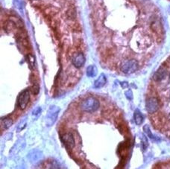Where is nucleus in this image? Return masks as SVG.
Listing matches in <instances>:
<instances>
[{"mask_svg":"<svg viewBox=\"0 0 170 169\" xmlns=\"http://www.w3.org/2000/svg\"><path fill=\"white\" fill-rule=\"evenodd\" d=\"M168 74V71L165 66H161L156 71L153 75V80L156 82H160L167 78Z\"/></svg>","mask_w":170,"mask_h":169,"instance_id":"0eeeda50","label":"nucleus"},{"mask_svg":"<svg viewBox=\"0 0 170 169\" xmlns=\"http://www.w3.org/2000/svg\"><path fill=\"white\" fill-rule=\"evenodd\" d=\"M125 95L126 98L128 100H132L133 99V93H132V91L131 90H128L127 91H125Z\"/></svg>","mask_w":170,"mask_h":169,"instance_id":"aec40b11","label":"nucleus"},{"mask_svg":"<svg viewBox=\"0 0 170 169\" xmlns=\"http://www.w3.org/2000/svg\"><path fill=\"white\" fill-rule=\"evenodd\" d=\"M80 107L84 112L93 113L99 107V101L93 97H89L82 102Z\"/></svg>","mask_w":170,"mask_h":169,"instance_id":"f257e3e1","label":"nucleus"},{"mask_svg":"<svg viewBox=\"0 0 170 169\" xmlns=\"http://www.w3.org/2000/svg\"><path fill=\"white\" fill-rule=\"evenodd\" d=\"M121 86H122V88H124V89H125V88L128 87V84L127 83V82H122Z\"/></svg>","mask_w":170,"mask_h":169,"instance_id":"4be33fe9","label":"nucleus"},{"mask_svg":"<svg viewBox=\"0 0 170 169\" xmlns=\"http://www.w3.org/2000/svg\"><path fill=\"white\" fill-rule=\"evenodd\" d=\"M62 141L68 150H72L75 147V139L72 133H68L63 136Z\"/></svg>","mask_w":170,"mask_h":169,"instance_id":"6e6552de","label":"nucleus"},{"mask_svg":"<svg viewBox=\"0 0 170 169\" xmlns=\"http://www.w3.org/2000/svg\"><path fill=\"white\" fill-rule=\"evenodd\" d=\"M13 125V120L9 118H4L1 119V125L4 127V129L9 128Z\"/></svg>","mask_w":170,"mask_h":169,"instance_id":"ddd939ff","label":"nucleus"},{"mask_svg":"<svg viewBox=\"0 0 170 169\" xmlns=\"http://www.w3.org/2000/svg\"><path fill=\"white\" fill-rule=\"evenodd\" d=\"M60 110V108H59L58 106L55 105L51 106V107L49 108L46 115V119H45V123H46V126L50 127L54 125L57 119H58Z\"/></svg>","mask_w":170,"mask_h":169,"instance_id":"f03ea898","label":"nucleus"},{"mask_svg":"<svg viewBox=\"0 0 170 169\" xmlns=\"http://www.w3.org/2000/svg\"><path fill=\"white\" fill-rule=\"evenodd\" d=\"M41 113V108L40 107H37L36 109L34 110V111L32 112L33 115H40Z\"/></svg>","mask_w":170,"mask_h":169,"instance_id":"412c9836","label":"nucleus"},{"mask_svg":"<svg viewBox=\"0 0 170 169\" xmlns=\"http://www.w3.org/2000/svg\"><path fill=\"white\" fill-rule=\"evenodd\" d=\"M159 108L158 101L156 98H149L146 102V109L149 113H154Z\"/></svg>","mask_w":170,"mask_h":169,"instance_id":"39448f33","label":"nucleus"},{"mask_svg":"<svg viewBox=\"0 0 170 169\" xmlns=\"http://www.w3.org/2000/svg\"><path fill=\"white\" fill-rule=\"evenodd\" d=\"M66 17H67V18L70 19H74L75 18H76V9H75L74 8H70L67 11Z\"/></svg>","mask_w":170,"mask_h":169,"instance_id":"2eb2a0df","label":"nucleus"},{"mask_svg":"<svg viewBox=\"0 0 170 169\" xmlns=\"http://www.w3.org/2000/svg\"><path fill=\"white\" fill-rule=\"evenodd\" d=\"M35 1H38V0H35Z\"/></svg>","mask_w":170,"mask_h":169,"instance_id":"5701e85b","label":"nucleus"},{"mask_svg":"<svg viewBox=\"0 0 170 169\" xmlns=\"http://www.w3.org/2000/svg\"><path fill=\"white\" fill-rule=\"evenodd\" d=\"M143 131H144V133H146V135L148 137H149V138L151 139H155V137L154 136L153 134H152L151 130H150L149 127L148 126V125H145V126L143 127Z\"/></svg>","mask_w":170,"mask_h":169,"instance_id":"dca6fc26","label":"nucleus"},{"mask_svg":"<svg viewBox=\"0 0 170 169\" xmlns=\"http://www.w3.org/2000/svg\"><path fill=\"white\" fill-rule=\"evenodd\" d=\"M30 100V91L25 90L22 91L17 98V106L20 110H25Z\"/></svg>","mask_w":170,"mask_h":169,"instance_id":"20e7f679","label":"nucleus"},{"mask_svg":"<svg viewBox=\"0 0 170 169\" xmlns=\"http://www.w3.org/2000/svg\"><path fill=\"white\" fill-rule=\"evenodd\" d=\"M134 121H135V123L137 124V125H140L143 122V116L142 115V113H140L139 110H136L135 112H134Z\"/></svg>","mask_w":170,"mask_h":169,"instance_id":"9b49d317","label":"nucleus"},{"mask_svg":"<svg viewBox=\"0 0 170 169\" xmlns=\"http://www.w3.org/2000/svg\"><path fill=\"white\" fill-rule=\"evenodd\" d=\"M27 61L28 64L29 65V67H30L31 69H34L35 67V58L32 54H29L27 55Z\"/></svg>","mask_w":170,"mask_h":169,"instance_id":"4468645a","label":"nucleus"},{"mask_svg":"<svg viewBox=\"0 0 170 169\" xmlns=\"http://www.w3.org/2000/svg\"><path fill=\"white\" fill-rule=\"evenodd\" d=\"M140 139H141V141H142V148H143V151H145L146 149L147 148L148 145H149V143H148V139L146 137V136H144L143 134L141 135Z\"/></svg>","mask_w":170,"mask_h":169,"instance_id":"f3484780","label":"nucleus"},{"mask_svg":"<svg viewBox=\"0 0 170 169\" xmlns=\"http://www.w3.org/2000/svg\"><path fill=\"white\" fill-rule=\"evenodd\" d=\"M107 81L106 77L104 74H101L100 76L98 77L97 80L95 81L94 87L95 88H102L105 85Z\"/></svg>","mask_w":170,"mask_h":169,"instance_id":"1a4fd4ad","label":"nucleus"},{"mask_svg":"<svg viewBox=\"0 0 170 169\" xmlns=\"http://www.w3.org/2000/svg\"><path fill=\"white\" fill-rule=\"evenodd\" d=\"M151 27L152 30L155 32L159 33L162 31V25L157 19H154L151 23Z\"/></svg>","mask_w":170,"mask_h":169,"instance_id":"9d476101","label":"nucleus"},{"mask_svg":"<svg viewBox=\"0 0 170 169\" xmlns=\"http://www.w3.org/2000/svg\"><path fill=\"white\" fill-rule=\"evenodd\" d=\"M97 74V68H96V66L94 65H90L89 66L88 69H87V75L88 77L92 78V77H95Z\"/></svg>","mask_w":170,"mask_h":169,"instance_id":"f8f14e48","label":"nucleus"},{"mask_svg":"<svg viewBox=\"0 0 170 169\" xmlns=\"http://www.w3.org/2000/svg\"><path fill=\"white\" fill-rule=\"evenodd\" d=\"M31 92H32L33 94H35V95H37V94L39 93L40 92V86L37 84H34V85L31 86Z\"/></svg>","mask_w":170,"mask_h":169,"instance_id":"a211bd4d","label":"nucleus"},{"mask_svg":"<svg viewBox=\"0 0 170 169\" xmlns=\"http://www.w3.org/2000/svg\"><path fill=\"white\" fill-rule=\"evenodd\" d=\"M72 64L76 68H81L85 64V57L82 53H77L72 58Z\"/></svg>","mask_w":170,"mask_h":169,"instance_id":"423d86ee","label":"nucleus"},{"mask_svg":"<svg viewBox=\"0 0 170 169\" xmlns=\"http://www.w3.org/2000/svg\"><path fill=\"white\" fill-rule=\"evenodd\" d=\"M139 68V64L136 60H126L122 63L121 66V71L123 73L130 74L135 72Z\"/></svg>","mask_w":170,"mask_h":169,"instance_id":"7ed1b4c3","label":"nucleus"},{"mask_svg":"<svg viewBox=\"0 0 170 169\" xmlns=\"http://www.w3.org/2000/svg\"><path fill=\"white\" fill-rule=\"evenodd\" d=\"M26 125H27L26 121H25V120H24V121H23V122H21L19 125L18 127H17V132H20L21 131H23V130L24 129L25 127H26Z\"/></svg>","mask_w":170,"mask_h":169,"instance_id":"6ab92c4d","label":"nucleus"}]
</instances>
